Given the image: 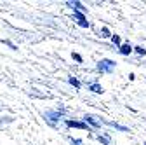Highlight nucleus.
Here are the masks:
<instances>
[{"instance_id": "f257e3e1", "label": "nucleus", "mask_w": 146, "mask_h": 145, "mask_svg": "<svg viewBox=\"0 0 146 145\" xmlns=\"http://www.w3.org/2000/svg\"><path fill=\"white\" fill-rule=\"evenodd\" d=\"M113 68H115V61H111V60H101L98 63V70L103 72V74H111Z\"/></svg>"}, {"instance_id": "f03ea898", "label": "nucleus", "mask_w": 146, "mask_h": 145, "mask_svg": "<svg viewBox=\"0 0 146 145\" xmlns=\"http://www.w3.org/2000/svg\"><path fill=\"white\" fill-rule=\"evenodd\" d=\"M66 126H68V128H78V130H89V126H87L85 122H80V121H71V119H68V121H66Z\"/></svg>"}, {"instance_id": "7ed1b4c3", "label": "nucleus", "mask_w": 146, "mask_h": 145, "mask_svg": "<svg viewBox=\"0 0 146 145\" xmlns=\"http://www.w3.org/2000/svg\"><path fill=\"white\" fill-rule=\"evenodd\" d=\"M75 19H77V23H78L82 28H89V23H87L85 16H84L82 12H77V11H75Z\"/></svg>"}, {"instance_id": "20e7f679", "label": "nucleus", "mask_w": 146, "mask_h": 145, "mask_svg": "<svg viewBox=\"0 0 146 145\" xmlns=\"http://www.w3.org/2000/svg\"><path fill=\"white\" fill-rule=\"evenodd\" d=\"M84 121H85V124H87V122H89V124H92L94 128H99V126H101V122H99V121H98L94 115H89V114L84 117Z\"/></svg>"}, {"instance_id": "39448f33", "label": "nucleus", "mask_w": 146, "mask_h": 145, "mask_svg": "<svg viewBox=\"0 0 146 145\" xmlns=\"http://www.w3.org/2000/svg\"><path fill=\"white\" fill-rule=\"evenodd\" d=\"M59 117H61L59 112H52V110H47V112H45V119H49L50 122H56Z\"/></svg>"}, {"instance_id": "423d86ee", "label": "nucleus", "mask_w": 146, "mask_h": 145, "mask_svg": "<svg viewBox=\"0 0 146 145\" xmlns=\"http://www.w3.org/2000/svg\"><path fill=\"white\" fill-rule=\"evenodd\" d=\"M68 5H70L73 11H77V12H85V11H87L80 2H68Z\"/></svg>"}, {"instance_id": "0eeeda50", "label": "nucleus", "mask_w": 146, "mask_h": 145, "mask_svg": "<svg viewBox=\"0 0 146 145\" xmlns=\"http://www.w3.org/2000/svg\"><path fill=\"white\" fill-rule=\"evenodd\" d=\"M131 52H132V47H131V44H123V46H120V54L127 56V54H131Z\"/></svg>"}, {"instance_id": "6e6552de", "label": "nucleus", "mask_w": 146, "mask_h": 145, "mask_svg": "<svg viewBox=\"0 0 146 145\" xmlns=\"http://www.w3.org/2000/svg\"><path fill=\"white\" fill-rule=\"evenodd\" d=\"M89 89H90V91H94V93H98V95H101V93H103V87H101L99 84H90V86H89Z\"/></svg>"}, {"instance_id": "1a4fd4ad", "label": "nucleus", "mask_w": 146, "mask_h": 145, "mask_svg": "<svg viewBox=\"0 0 146 145\" xmlns=\"http://www.w3.org/2000/svg\"><path fill=\"white\" fill-rule=\"evenodd\" d=\"M110 126H113V128H117V130H120V131H129L125 128V126H120V124H117V122H108Z\"/></svg>"}, {"instance_id": "9d476101", "label": "nucleus", "mask_w": 146, "mask_h": 145, "mask_svg": "<svg viewBox=\"0 0 146 145\" xmlns=\"http://www.w3.org/2000/svg\"><path fill=\"white\" fill-rule=\"evenodd\" d=\"M68 82H70L71 86H75V87H80V82H78L75 77H70V79H68Z\"/></svg>"}, {"instance_id": "9b49d317", "label": "nucleus", "mask_w": 146, "mask_h": 145, "mask_svg": "<svg viewBox=\"0 0 146 145\" xmlns=\"http://www.w3.org/2000/svg\"><path fill=\"white\" fill-rule=\"evenodd\" d=\"M98 140H99L103 145H110V140H108L106 136H98Z\"/></svg>"}, {"instance_id": "f8f14e48", "label": "nucleus", "mask_w": 146, "mask_h": 145, "mask_svg": "<svg viewBox=\"0 0 146 145\" xmlns=\"http://www.w3.org/2000/svg\"><path fill=\"white\" fill-rule=\"evenodd\" d=\"M111 42H113L115 46H120V37H118V35H113V37H111Z\"/></svg>"}, {"instance_id": "ddd939ff", "label": "nucleus", "mask_w": 146, "mask_h": 145, "mask_svg": "<svg viewBox=\"0 0 146 145\" xmlns=\"http://www.w3.org/2000/svg\"><path fill=\"white\" fill-rule=\"evenodd\" d=\"M134 49H136V52H137V54H146V49H144V47H141V46H137V47H134Z\"/></svg>"}, {"instance_id": "4468645a", "label": "nucleus", "mask_w": 146, "mask_h": 145, "mask_svg": "<svg viewBox=\"0 0 146 145\" xmlns=\"http://www.w3.org/2000/svg\"><path fill=\"white\" fill-rule=\"evenodd\" d=\"M101 37H104V39L110 37V30H108V28H103V30H101Z\"/></svg>"}, {"instance_id": "2eb2a0df", "label": "nucleus", "mask_w": 146, "mask_h": 145, "mask_svg": "<svg viewBox=\"0 0 146 145\" xmlns=\"http://www.w3.org/2000/svg\"><path fill=\"white\" fill-rule=\"evenodd\" d=\"M73 60L78 61V63H82V56H80V54H77V52H73Z\"/></svg>"}, {"instance_id": "dca6fc26", "label": "nucleus", "mask_w": 146, "mask_h": 145, "mask_svg": "<svg viewBox=\"0 0 146 145\" xmlns=\"http://www.w3.org/2000/svg\"><path fill=\"white\" fill-rule=\"evenodd\" d=\"M71 145H82V140H73Z\"/></svg>"}, {"instance_id": "f3484780", "label": "nucleus", "mask_w": 146, "mask_h": 145, "mask_svg": "<svg viewBox=\"0 0 146 145\" xmlns=\"http://www.w3.org/2000/svg\"><path fill=\"white\" fill-rule=\"evenodd\" d=\"M144 145H146V142H144Z\"/></svg>"}]
</instances>
